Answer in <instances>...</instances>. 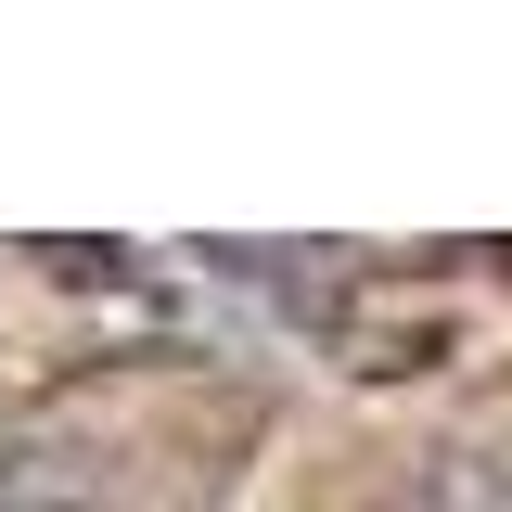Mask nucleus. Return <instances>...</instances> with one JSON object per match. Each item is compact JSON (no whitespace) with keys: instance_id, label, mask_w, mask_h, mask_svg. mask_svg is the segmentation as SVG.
<instances>
[{"instance_id":"nucleus-1","label":"nucleus","mask_w":512,"mask_h":512,"mask_svg":"<svg viewBox=\"0 0 512 512\" xmlns=\"http://www.w3.org/2000/svg\"><path fill=\"white\" fill-rule=\"evenodd\" d=\"M397 512H512V487H500L487 448H423V461L397 474Z\"/></svg>"}]
</instances>
